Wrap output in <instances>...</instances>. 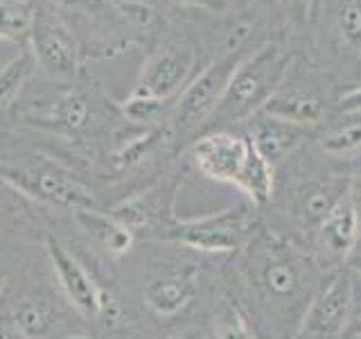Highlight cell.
I'll return each mask as SVG.
<instances>
[{"mask_svg":"<svg viewBox=\"0 0 361 339\" xmlns=\"http://www.w3.org/2000/svg\"><path fill=\"white\" fill-rule=\"evenodd\" d=\"M237 188L255 206H267L271 201V195H274V165L267 163V158L255 150L251 141H248V156L240 174V181H237Z\"/></svg>","mask_w":361,"mask_h":339,"instance_id":"ac0fdd59","label":"cell"},{"mask_svg":"<svg viewBox=\"0 0 361 339\" xmlns=\"http://www.w3.org/2000/svg\"><path fill=\"white\" fill-rule=\"evenodd\" d=\"M214 337L217 339H255L244 310L233 301H224L214 316Z\"/></svg>","mask_w":361,"mask_h":339,"instance_id":"44dd1931","label":"cell"},{"mask_svg":"<svg viewBox=\"0 0 361 339\" xmlns=\"http://www.w3.org/2000/svg\"><path fill=\"white\" fill-rule=\"evenodd\" d=\"M68 339H86V337H82V335H73V337H68Z\"/></svg>","mask_w":361,"mask_h":339,"instance_id":"8d00e7d4","label":"cell"},{"mask_svg":"<svg viewBox=\"0 0 361 339\" xmlns=\"http://www.w3.org/2000/svg\"><path fill=\"white\" fill-rule=\"evenodd\" d=\"M348 267L353 269V274L361 276V249H355L353 256L348 258Z\"/></svg>","mask_w":361,"mask_h":339,"instance_id":"d6a6232c","label":"cell"},{"mask_svg":"<svg viewBox=\"0 0 361 339\" xmlns=\"http://www.w3.org/2000/svg\"><path fill=\"white\" fill-rule=\"evenodd\" d=\"M305 138V127L296 122L282 120L276 116L259 111L257 116H253L251 133L248 141L253 143L255 150L267 158L269 165H278L296 150Z\"/></svg>","mask_w":361,"mask_h":339,"instance_id":"7c38bea8","label":"cell"},{"mask_svg":"<svg viewBox=\"0 0 361 339\" xmlns=\"http://www.w3.org/2000/svg\"><path fill=\"white\" fill-rule=\"evenodd\" d=\"M338 111L343 116H361V88H355L338 100Z\"/></svg>","mask_w":361,"mask_h":339,"instance_id":"f1b7e54d","label":"cell"},{"mask_svg":"<svg viewBox=\"0 0 361 339\" xmlns=\"http://www.w3.org/2000/svg\"><path fill=\"white\" fill-rule=\"evenodd\" d=\"M350 190V181H312L296 190L291 199V218L302 229H319L336 201Z\"/></svg>","mask_w":361,"mask_h":339,"instance_id":"4fadbf2b","label":"cell"},{"mask_svg":"<svg viewBox=\"0 0 361 339\" xmlns=\"http://www.w3.org/2000/svg\"><path fill=\"white\" fill-rule=\"evenodd\" d=\"M280 5L291 23H305V20H310L314 0H280Z\"/></svg>","mask_w":361,"mask_h":339,"instance_id":"484cf974","label":"cell"},{"mask_svg":"<svg viewBox=\"0 0 361 339\" xmlns=\"http://www.w3.org/2000/svg\"><path fill=\"white\" fill-rule=\"evenodd\" d=\"M48 256L52 269L56 274V280L63 290V294L68 297L75 308L82 314H99V305H102V297H104V290L97 287V282L90 278V274L84 269V265L68 251V249L48 237Z\"/></svg>","mask_w":361,"mask_h":339,"instance_id":"8fae6325","label":"cell"},{"mask_svg":"<svg viewBox=\"0 0 361 339\" xmlns=\"http://www.w3.org/2000/svg\"><path fill=\"white\" fill-rule=\"evenodd\" d=\"M34 25V5L25 0H0V39L25 43Z\"/></svg>","mask_w":361,"mask_h":339,"instance_id":"ffe728a7","label":"cell"},{"mask_svg":"<svg viewBox=\"0 0 361 339\" xmlns=\"http://www.w3.org/2000/svg\"><path fill=\"white\" fill-rule=\"evenodd\" d=\"M269 116H276L282 120L296 122L307 127V124L321 122L325 116V105L312 95V93H302V90H278V93L267 102V107L262 109Z\"/></svg>","mask_w":361,"mask_h":339,"instance_id":"e0dca14e","label":"cell"},{"mask_svg":"<svg viewBox=\"0 0 361 339\" xmlns=\"http://www.w3.org/2000/svg\"><path fill=\"white\" fill-rule=\"evenodd\" d=\"M180 5H199V7H208V9H221L226 0H174Z\"/></svg>","mask_w":361,"mask_h":339,"instance_id":"4dcf8cb0","label":"cell"},{"mask_svg":"<svg viewBox=\"0 0 361 339\" xmlns=\"http://www.w3.org/2000/svg\"><path fill=\"white\" fill-rule=\"evenodd\" d=\"M192 156L203 177L237 186L248 156V138L228 131H210L195 143Z\"/></svg>","mask_w":361,"mask_h":339,"instance_id":"9c48e42d","label":"cell"},{"mask_svg":"<svg viewBox=\"0 0 361 339\" xmlns=\"http://www.w3.org/2000/svg\"><path fill=\"white\" fill-rule=\"evenodd\" d=\"M11 323L25 339H41L54 328V312L45 301H23L9 314Z\"/></svg>","mask_w":361,"mask_h":339,"instance_id":"d6986e66","label":"cell"},{"mask_svg":"<svg viewBox=\"0 0 361 339\" xmlns=\"http://www.w3.org/2000/svg\"><path fill=\"white\" fill-rule=\"evenodd\" d=\"M54 7H66V9H82V11H102L109 5L104 0H48Z\"/></svg>","mask_w":361,"mask_h":339,"instance_id":"83f0119b","label":"cell"},{"mask_svg":"<svg viewBox=\"0 0 361 339\" xmlns=\"http://www.w3.org/2000/svg\"><path fill=\"white\" fill-rule=\"evenodd\" d=\"M34 64L52 79H73L79 68V45L68 23L56 11L41 3L34 7V25L30 34Z\"/></svg>","mask_w":361,"mask_h":339,"instance_id":"52a82bcc","label":"cell"},{"mask_svg":"<svg viewBox=\"0 0 361 339\" xmlns=\"http://www.w3.org/2000/svg\"><path fill=\"white\" fill-rule=\"evenodd\" d=\"M52 118L61 124V127L71 129V131H82L88 118H90V109H88V102L79 95V93H71L61 97L56 102V107L52 111Z\"/></svg>","mask_w":361,"mask_h":339,"instance_id":"7402d4cb","label":"cell"},{"mask_svg":"<svg viewBox=\"0 0 361 339\" xmlns=\"http://www.w3.org/2000/svg\"><path fill=\"white\" fill-rule=\"evenodd\" d=\"M18 331L11 323L9 316H0V339H18Z\"/></svg>","mask_w":361,"mask_h":339,"instance_id":"f546056e","label":"cell"},{"mask_svg":"<svg viewBox=\"0 0 361 339\" xmlns=\"http://www.w3.org/2000/svg\"><path fill=\"white\" fill-rule=\"evenodd\" d=\"M75 218L99 251L109 256H122L131 249L133 231L118 218H113L111 213L106 215L99 210H75Z\"/></svg>","mask_w":361,"mask_h":339,"instance_id":"2e32d148","label":"cell"},{"mask_svg":"<svg viewBox=\"0 0 361 339\" xmlns=\"http://www.w3.org/2000/svg\"><path fill=\"white\" fill-rule=\"evenodd\" d=\"M321 147L327 154H334V156L359 152L361 150V122L345 124V127L323 136Z\"/></svg>","mask_w":361,"mask_h":339,"instance_id":"cb8c5ba5","label":"cell"},{"mask_svg":"<svg viewBox=\"0 0 361 339\" xmlns=\"http://www.w3.org/2000/svg\"><path fill=\"white\" fill-rule=\"evenodd\" d=\"M163 237L208 254H231L246 246L253 222L246 208H228L195 220H172Z\"/></svg>","mask_w":361,"mask_h":339,"instance_id":"277c9868","label":"cell"},{"mask_svg":"<svg viewBox=\"0 0 361 339\" xmlns=\"http://www.w3.org/2000/svg\"><path fill=\"white\" fill-rule=\"evenodd\" d=\"M343 337H361V312H353V319H350Z\"/></svg>","mask_w":361,"mask_h":339,"instance_id":"1f68e13d","label":"cell"},{"mask_svg":"<svg viewBox=\"0 0 361 339\" xmlns=\"http://www.w3.org/2000/svg\"><path fill=\"white\" fill-rule=\"evenodd\" d=\"M169 339H190V337H188V335H183V333H178V335H172Z\"/></svg>","mask_w":361,"mask_h":339,"instance_id":"e575fe53","label":"cell"},{"mask_svg":"<svg viewBox=\"0 0 361 339\" xmlns=\"http://www.w3.org/2000/svg\"><path fill=\"white\" fill-rule=\"evenodd\" d=\"M30 71H32V61H30L27 54H20L18 59H14L9 66H5V71L0 73V109L16 97L20 86L25 84Z\"/></svg>","mask_w":361,"mask_h":339,"instance_id":"603a6c76","label":"cell"},{"mask_svg":"<svg viewBox=\"0 0 361 339\" xmlns=\"http://www.w3.org/2000/svg\"><path fill=\"white\" fill-rule=\"evenodd\" d=\"M3 290H5V280L0 278V294H3Z\"/></svg>","mask_w":361,"mask_h":339,"instance_id":"d590c367","label":"cell"},{"mask_svg":"<svg viewBox=\"0 0 361 339\" xmlns=\"http://www.w3.org/2000/svg\"><path fill=\"white\" fill-rule=\"evenodd\" d=\"M314 233L323 267L334 269L348 263V258L353 256L359 240V208L355 203L353 192L348 190L336 201V206L327 213V218Z\"/></svg>","mask_w":361,"mask_h":339,"instance_id":"30bf717a","label":"cell"},{"mask_svg":"<svg viewBox=\"0 0 361 339\" xmlns=\"http://www.w3.org/2000/svg\"><path fill=\"white\" fill-rule=\"evenodd\" d=\"M244 56V48L231 50L219 56L217 61H212L208 68H203L195 79H190L183 93L178 95L174 111V127L178 131H192L210 120L226 86H228L231 77L235 75L237 66L242 64Z\"/></svg>","mask_w":361,"mask_h":339,"instance_id":"8992f818","label":"cell"},{"mask_svg":"<svg viewBox=\"0 0 361 339\" xmlns=\"http://www.w3.org/2000/svg\"><path fill=\"white\" fill-rule=\"evenodd\" d=\"M259 3H262V5H271V7H274V5H280V0H259Z\"/></svg>","mask_w":361,"mask_h":339,"instance_id":"836d02e7","label":"cell"},{"mask_svg":"<svg viewBox=\"0 0 361 339\" xmlns=\"http://www.w3.org/2000/svg\"><path fill=\"white\" fill-rule=\"evenodd\" d=\"M169 210H172V197L165 199V188H154L142 192V195L120 201L111 215L122 224H127L131 231H138L154 229L156 224H163L165 229L174 220V215H169Z\"/></svg>","mask_w":361,"mask_h":339,"instance_id":"9a60e30c","label":"cell"},{"mask_svg":"<svg viewBox=\"0 0 361 339\" xmlns=\"http://www.w3.org/2000/svg\"><path fill=\"white\" fill-rule=\"evenodd\" d=\"M0 177L30 197L71 210H97L93 190L86 188L71 170L34 154L14 165H0Z\"/></svg>","mask_w":361,"mask_h":339,"instance_id":"3957f363","label":"cell"},{"mask_svg":"<svg viewBox=\"0 0 361 339\" xmlns=\"http://www.w3.org/2000/svg\"><path fill=\"white\" fill-rule=\"evenodd\" d=\"M244 249V271L257 303L274 321L278 337L293 339L327 274L323 276L307 256L267 229L251 233Z\"/></svg>","mask_w":361,"mask_h":339,"instance_id":"6da1fadb","label":"cell"},{"mask_svg":"<svg viewBox=\"0 0 361 339\" xmlns=\"http://www.w3.org/2000/svg\"><path fill=\"white\" fill-rule=\"evenodd\" d=\"M195 61H197L195 52L185 48L158 50L145 61L138 84H135L131 95L165 105V102L183 93V88L190 84Z\"/></svg>","mask_w":361,"mask_h":339,"instance_id":"ba28073f","label":"cell"},{"mask_svg":"<svg viewBox=\"0 0 361 339\" xmlns=\"http://www.w3.org/2000/svg\"><path fill=\"white\" fill-rule=\"evenodd\" d=\"M199 282H197V271L195 269H183V271H172V274H163L154 278L145 290V303L149 305L161 316H172L185 310L197 297Z\"/></svg>","mask_w":361,"mask_h":339,"instance_id":"5bb4252c","label":"cell"},{"mask_svg":"<svg viewBox=\"0 0 361 339\" xmlns=\"http://www.w3.org/2000/svg\"><path fill=\"white\" fill-rule=\"evenodd\" d=\"M124 16H129L138 28H147L154 20V9L147 7L145 3H127L122 5Z\"/></svg>","mask_w":361,"mask_h":339,"instance_id":"4316f807","label":"cell"},{"mask_svg":"<svg viewBox=\"0 0 361 339\" xmlns=\"http://www.w3.org/2000/svg\"><path fill=\"white\" fill-rule=\"evenodd\" d=\"M289 66L291 54L278 43H264L251 54H246L208 122L233 124L257 116L280 90Z\"/></svg>","mask_w":361,"mask_h":339,"instance_id":"7a4b0ae2","label":"cell"},{"mask_svg":"<svg viewBox=\"0 0 361 339\" xmlns=\"http://www.w3.org/2000/svg\"><path fill=\"white\" fill-rule=\"evenodd\" d=\"M353 276V269L345 265L327 271L293 339H341L345 335L355 308Z\"/></svg>","mask_w":361,"mask_h":339,"instance_id":"5b68a950","label":"cell"},{"mask_svg":"<svg viewBox=\"0 0 361 339\" xmlns=\"http://www.w3.org/2000/svg\"><path fill=\"white\" fill-rule=\"evenodd\" d=\"M343 37L361 50V3H350L341 14Z\"/></svg>","mask_w":361,"mask_h":339,"instance_id":"d4e9b609","label":"cell"}]
</instances>
